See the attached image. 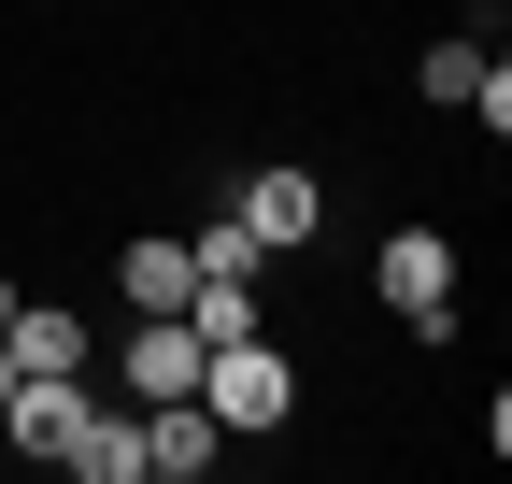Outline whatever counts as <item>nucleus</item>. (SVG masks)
<instances>
[{"label": "nucleus", "instance_id": "obj_6", "mask_svg": "<svg viewBox=\"0 0 512 484\" xmlns=\"http://www.w3.org/2000/svg\"><path fill=\"white\" fill-rule=\"evenodd\" d=\"M114 285H128V314H185V285H200V257H185V242H128V257H114Z\"/></svg>", "mask_w": 512, "mask_h": 484}, {"label": "nucleus", "instance_id": "obj_3", "mask_svg": "<svg viewBox=\"0 0 512 484\" xmlns=\"http://www.w3.org/2000/svg\"><path fill=\"white\" fill-rule=\"evenodd\" d=\"M128 413H143V470H157V484H200V470L228 456V428H214L200 399H128Z\"/></svg>", "mask_w": 512, "mask_h": 484}, {"label": "nucleus", "instance_id": "obj_4", "mask_svg": "<svg viewBox=\"0 0 512 484\" xmlns=\"http://www.w3.org/2000/svg\"><path fill=\"white\" fill-rule=\"evenodd\" d=\"M242 228H256V257H299V242L328 228V200H313V171H256V186H242Z\"/></svg>", "mask_w": 512, "mask_h": 484}, {"label": "nucleus", "instance_id": "obj_2", "mask_svg": "<svg viewBox=\"0 0 512 484\" xmlns=\"http://www.w3.org/2000/svg\"><path fill=\"white\" fill-rule=\"evenodd\" d=\"M370 285H384V314H399L413 342H456V242H441V228H399L370 257Z\"/></svg>", "mask_w": 512, "mask_h": 484}, {"label": "nucleus", "instance_id": "obj_7", "mask_svg": "<svg viewBox=\"0 0 512 484\" xmlns=\"http://www.w3.org/2000/svg\"><path fill=\"white\" fill-rule=\"evenodd\" d=\"M0 356H15V371H86V328L57 314V299H15V328H0Z\"/></svg>", "mask_w": 512, "mask_h": 484}, {"label": "nucleus", "instance_id": "obj_9", "mask_svg": "<svg viewBox=\"0 0 512 484\" xmlns=\"http://www.w3.org/2000/svg\"><path fill=\"white\" fill-rule=\"evenodd\" d=\"M185 328H200V342H242L256 328V271H200V285H185Z\"/></svg>", "mask_w": 512, "mask_h": 484}, {"label": "nucleus", "instance_id": "obj_11", "mask_svg": "<svg viewBox=\"0 0 512 484\" xmlns=\"http://www.w3.org/2000/svg\"><path fill=\"white\" fill-rule=\"evenodd\" d=\"M0 399H15V356H0Z\"/></svg>", "mask_w": 512, "mask_h": 484}, {"label": "nucleus", "instance_id": "obj_1", "mask_svg": "<svg viewBox=\"0 0 512 484\" xmlns=\"http://www.w3.org/2000/svg\"><path fill=\"white\" fill-rule=\"evenodd\" d=\"M200 413H214L228 442H256V428H285V413H299V371H285L256 328H242V342H200Z\"/></svg>", "mask_w": 512, "mask_h": 484}, {"label": "nucleus", "instance_id": "obj_8", "mask_svg": "<svg viewBox=\"0 0 512 484\" xmlns=\"http://www.w3.org/2000/svg\"><path fill=\"white\" fill-rule=\"evenodd\" d=\"M57 470H86V484H143V413H86Z\"/></svg>", "mask_w": 512, "mask_h": 484}, {"label": "nucleus", "instance_id": "obj_5", "mask_svg": "<svg viewBox=\"0 0 512 484\" xmlns=\"http://www.w3.org/2000/svg\"><path fill=\"white\" fill-rule=\"evenodd\" d=\"M128 399H200V328H185V314L128 328Z\"/></svg>", "mask_w": 512, "mask_h": 484}, {"label": "nucleus", "instance_id": "obj_10", "mask_svg": "<svg viewBox=\"0 0 512 484\" xmlns=\"http://www.w3.org/2000/svg\"><path fill=\"white\" fill-rule=\"evenodd\" d=\"M0 328H15V285H0Z\"/></svg>", "mask_w": 512, "mask_h": 484}]
</instances>
